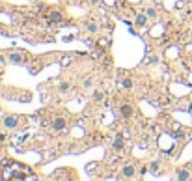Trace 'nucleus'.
<instances>
[{
	"mask_svg": "<svg viewBox=\"0 0 192 181\" xmlns=\"http://www.w3.org/2000/svg\"><path fill=\"white\" fill-rule=\"evenodd\" d=\"M0 64H4V56H2V54H0Z\"/></svg>",
	"mask_w": 192,
	"mask_h": 181,
	"instance_id": "nucleus-17",
	"label": "nucleus"
},
{
	"mask_svg": "<svg viewBox=\"0 0 192 181\" xmlns=\"http://www.w3.org/2000/svg\"><path fill=\"white\" fill-rule=\"evenodd\" d=\"M50 19H52V21L56 23V24H60V23H62V15H60V13H56V11H54V13H50Z\"/></svg>",
	"mask_w": 192,
	"mask_h": 181,
	"instance_id": "nucleus-9",
	"label": "nucleus"
},
{
	"mask_svg": "<svg viewBox=\"0 0 192 181\" xmlns=\"http://www.w3.org/2000/svg\"><path fill=\"white\" fill-rule=\"evenodd\" d=\"M145 21H148V15H138L134 23L138 24V26H144V24H145Z\"/></svg>",
	"mask_w": 192,
	"mask_h": 181,
	"instance_id": "nucleus-7",
	"label": "nucleus"
},
{
	"mask_svg": "<svg viewBox=\"0 0 192 181\" xmlns=\"http://www.w3.org/2000/svg\"><path fill=\"white\" fill-rule=\"evenodd\" d=\"M17 123H19V119H17V118H13V116H9V118L4 119V127H9V129L17 127Z\"/></svg>",
	"mask_w": 192,
	"mask_h": 181,
	"instance_id": "nucleus-2",
	"label": "nucleus"
},
{
	"mask_svg": "<svg viewBox=\"0 0 192 181\" xmlns=\"http://www.w3.org/2000/svg\"><path fill=\"white\" fill-rule=\"evenodd\" d=\"M11 62H15V64H17V62H21V54L13 52V54H11Z\"/></svg>",
	"mask_w": 192,
	"mask_h": 181,
	"instance_id": "nucleus-12",
	"label": "nucleus"
},
{
	"mask_svg": "<svg viewBox=\"0 0 192 181\" xmlns=\"http://www.w3.org/2000/svg\"><path fill=\"white\" fill-rule=\"evenodd\" d=\"M88 30H90V32H95V30H97V24H95V23H90V24H88Z\"/></svg>",
	"mask_w": 192,
	"mask_h": 181,
	"instance_id": "nucleus-13",
	"label": "nucleus"
},
{
	"mask_svg": "<svg viewBox=\"0 0 192 181\" xmlns=\"http://www.w3.org/2000/svg\"><path fill=\"white\" fill-rule=\"evenodd\" d=\"M2 179L23 181V179H36V175L30 172L26 164H21L17 160H2Z\"/></svg>",
	"mask_w": 192,
	"mask_h": 181,
	"instance_id": "nucleus-1",
	"label": "nucleus"
},
{
	"mask_svg": "<svg viewBox=\"0 0 192 181\" xmlns=\"http://www.w3.org/2000/svg\"><path fill=\"white\" fill-rule=\"evenodd\" d=\"M123 146H125V142H123V134H118V138L114 140V149H116V151H119V149H123Z\"/></svg>",
	"mask_w": 192,
	"mask_h": 181,
	"instance_id": "nucleus-3",
	"label": "nucleus"
},
{
	"mask_svg": "<svg viewBox=\"0 0 192 181\" xmlns=\"http://www.w3.org/2000/svg\"><path fill=\"white\" fill-rule=\"evenodd\" d=\"M52 127L56 129V131H62L65 127V119L64 118H56V119H54V123H52Z\"/></svg>",
	"mask_w": 192,
	"mask_h": 181,
	"instance_id": "nucleus-5",
	"label": "nucleus"
},
{
	"mask_svg": "<svg viewBox=\"0 0 192 181\" xmlns=\"http://www.w3.org/2000/svg\"><path fill=\"white\" fill-rule=\"evenodd\" d=\"M188 177H190V174L186 170H179L177 172V179H188Z\"/></svg>",
	"mask_w": 192,
	"mask_h": 181,
	"instance_id": "nucleus-8",
	"label": "nucleus"
},
{
	"mask_svg": "<svg viewBox=\"0 0 192 181\" xmlns=\"http://www.w3.org/2000/svg\"><path fill=\"white\" fill-rule=\"evenodd\" d=\"M103 97H104L103 92H95V93H93V99H95V101H103Z\"/></svg>",
	"mask_w": 192,
	"mask_h": 181,
	"instance_id": "nucleus-11",
	"label": "nucleus"
},
{
	"mask_svg": "<svg viewBox=\"0 0 192 181\" xmlns=\"http://www.w3.org/2000/svg\"><path fill=\"white\" fill-rule=\"evenodd\" d=\"M60 90H62V92L69 90V82H62V84H60Z\"/></svg>",
	"mask_w": 192,
	"mask_h": 181,
	"instance_id": "nucleus-14",
	"label": "nucleus"
},
{
	"mask_svg": "<svg viewBox=\"0 0 192 181\" xmlns=\"http://www.w3.org/2000/svg\"><path fill=\"white\" fill-rule=\"evenodd\" d=\"M0 177H2V172H0Z\"/></svg>",
	"mask_w": 192,
	"mask_h": 181,
	"instance_id": "nucleus-19",
	"label": "nucleus"
},
{
	"mask_svg": "<svg viewBox=\"0 0 192 181\" xmlns=\"http://www.w3.org/2000/svg\"><path fill=\"white\" fill-rule=\"evenodd\" d=\"M145 15H148V17H155V9H153V8H149L148 11H145Z\"/></svg>",
	"mask_w": 192,
	"mask_h": 181,
	"instance_id": "nucleus-15",
	"label": "nucleus"
},
{
	"mask_svg": "<svg viewBox=\"0 0 192 181\" xmlns=\"http://www.w3.org/2000/svg\"><path fill=\"white\" fill-rule=\"evenodd\" d=\"M188 112H190V114H192V103H190V107H188Z\"/></svg>",
	"mask_w": 192,
	"mask_h": 181,
	"instance_id": "nucleus-18",
	"label": "nucleus"
},
{
	"mask_svg": "<svg viewBox=\"0 0 192 181\" xmlns=\"http://www.w3.org/2000/svg\"><path fill=\"white\" fill-rule=\"evenodd\" d=\"M121 86H123V88H131V86H133V80H131V78H123V80H121Z\"/></svg>",
	"mask_w": 192,
	"mask_h": 181,
	"instance_id": "nucleus-10",
	"label": "nucleus"
},
{
	"mask_svg": "<svg viewBox=\"0 0 192 181\" xmlns=\"http://www.w3.org/2000/svg\"><path fill=\"white\" fill-rule=\"evenodd\" d=\"M157 170H159V164H157V163H153V164H151V172H153V174H157Z\"/></svg>",
	"mask_w": 192,
	"mask_h": 181,
	"instance_id": "nucleus-16",
	"label": "nucleus"
},
{
	"mask_svg": "<svg viewBox=\"0 0 192 181\" xmlns=\"http://www.w3.org/2000/svg\"><path fill=\"white\" fill-rule=\"evenodd\" d=\"M123 175H125V177H133V175H134V168L133 166H125L123 168Z\"/></svg>",
	"mask_w": 192,
	"mask_h": 181,
	"instance_id": "nucleus-6",
	"label": "nucleus"
},
{
	"mask_svg": "<svg viewBox=\"0 0 192 181\" xmlns=\"http://www.w3.org/2000/svg\"><path fill=\"white\" fill-rule=\"evenodd\" d=\"M131 114H133V107H131V105H121V116L131 118Z\"/></svg>",
	"mask_w": 192,
	"mask_h": 181,
	"instance_id": "nucleus-4",
	"label": "nucleus"
}]
</instances>
